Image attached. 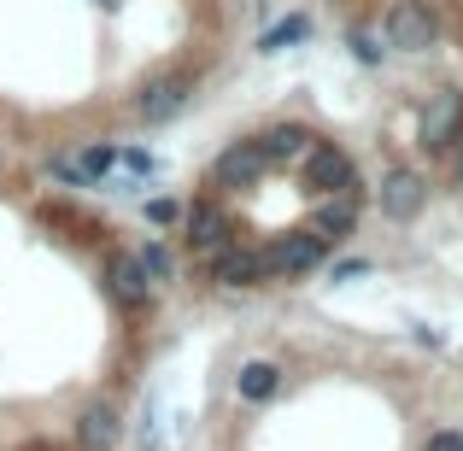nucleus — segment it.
<instances>
[{
	"instance_id": "f257e3e1",
	"label": "nucleus",
	"mask_w": 463,
	"mask_h": 451,
	"mask_svg": "<svg viewBox=\"0 0 463 451\" xmlns=\"http://www.w3.org/2000/svg\"><path fill=\"white\" fill-rule=\"evenodd\" d=\"M382 30H387V47H399V53H429L440 23H434V12L422 6V0H393Z\"/></svg>"
},
{
	"instance_id": "f03ea898",
	"label": "nucleus",
	"mask_w": 463,
	"mask_h": 451,
	"mask_svg": "<svg viewBox=\"0 0 463 451\" xmlns=\"http://www.w3.org/2000/svg\"><path fill=\"white\" fill-rule=\"evenodd\" d=\"M299 176H306L311 193H358V170H352V158L340 147H328V141H317V147L306 153V164H299Z\"/></svg>"
},
{
	"instance_id": "7ed1b4c3",
	"label": "nucleus",
	"mask_w": 463,
	"mask_h": 451,
	"mask_svg": "<svg viewBox=\"0 0 463 451\" xmlns=\"http://www.w3.org/2000/svg\"><path fill=\"white\" fill-rule=\"evenodd\" d=\"M323 258H328V240L311 235V229H294V235H282V240L264 247V270H270V276H306Z\"/></svg>"
},
{
	"instance_id": "20e7f679",
	"label": "nucleus",
	"mask_w": 463,
	"mask_h": 451,
	"mask_svg": "<svg viewBox=\"0 0 463 451\" xmlns=\"http://www.w3.org/2000/svg\"><path fill=\"white\" fill-rule=\"evenodd\" d=\"M212 282H217V287H259V282H270V270H264V252H259V247H241V240L217 247V252H212Z\"/></svg>"
},
{
	"instance_id": "39448f33",
	"label": "nucleus",
	"mask_w": 463,
	"mask_h": 451,
	"mask_svg": "<svg viewBox=\"0 0 463 451\" xmlns=\"http://www.w3.org/2000/svg\"><path fill=\"white\" fill-rule=\"evenodd\" d=\"M182 229H188V247L194 252H217L235 240V223H229V211L217 200H194L188 211H182Z\"/></svg>"
},
{
	"instance_id": "423d86ee",
	"label": "nucleus",
	"mask_w": 463,
	"mask_h": 451,
	"mask_svg": "<svg viewBox=\"0 0 463 451\" xmlns=\"http://www.w3.org/2000/svg\"><path fill=\"white\" fill-rule=\"evenodd\" d=\"M452 141H463V94L446 89L429 100V112H422V147L429 153H446Z\"/></svg>"
},
{
	"instance_id": "0eeeda50",
	"label": "nucleus",
	"mask_w": 463,
	"mask_h": 451,
	"mask_svg": "<svg viewBox=\"0 0 463 451\" xmlns=\"http://www.w3.org/2000/svg\"><path fill=\"white\" fill-rule=\"evenodd\" d=\"M270 170V158H264L259 141H235V147H223L217 153V164H212V182L217 188H252V182Z\"/></svg>"
},
{
	"instance_id": "6e6552de",
	"label": "nucleus",
	"mask_w": 463,
	"mask_h": 451,
	"mask_svg": "<svg viewBox=\"0 0 463 451\" xmlns=\"http://www.w3.org/2000/svg\"><path fill=\"white\" fill-rule=\"evenodd\" d=\"M422 200H429V188H422L417 170L399 164V170H387V176H382V211L393 217V223H411V217L422 211Z\"/></svg>"
},
{
	"instance_id": "1a4fd4ad",
	"label": "nucleus",
	"mask_w": 463,
	"mask_h": 451,
	"mask_svg": "<svg viewBox=\"0 0 463 451\" xmlns=\"http://www.w3.org/2000/svg\"><path fill=\"white\" fill-rule=\"evenodd\" d=\"M106 282H112V294L124 299L129 311H141V305L153 299V276L141 270L136 252H112V258H106Z\"/></svg>"
},
{
	"instance_id": "9d476101",
	"label": "nucleus",
	"mask_w": 463,
	"mask_h": 451,
	"mask_svg": "<svg viewBox=\"0 0 463 451\" xmlns=\"http://www.w3.org/2000/svg\"><path fill=\"white\" fill-rule=\"evenodd\" d=\"M182 106H188V77H158V82L141 89L136 112H141V124H170Z\"/></svg>"
},
{
	"instance_id": "9b49d317",
	"label": "nucleus",
	"mask_w": 463,
	"mask_h": 451,
	"mask_svg": "<svg viewBox=\"0 0 463 451\" xmlns=\"http://www.w3.org/2000/svg\"><path fill=\"white\" fill-rule=\"evenodd\" d=\"M352 229H358V193H328V200L311 211V235H323L328 247L346 240Z\"/></svg>"
},
{
	"instance_id": "f8f14e48",
	"label": "nucleus",
	"mask_w": 463,
	"mask_h": 451,
	"mask_svg": "<svg viewBox=\"0 0 463 451\" xmlns=\"http://www.w3.org/2000/svg\"><path fill=\"white\" fill-rule=\"evenodd\" d=\"M259 147H264L270 164H306V153L317 147V136H311L306 124H276V129H264V136H259Z\"/></svg>"
},
{
	"instance_id": "ddd939ff",
	"label": "nucleus",
	"mask_w": 463,
	"mask_h": 451,
	"mask_svg": "<svg viewBox=\"0 0 463 451\" xmlns=\"http://www.w3.org/2000/svg\"><path fill=\"white\" fill-rule=\"evenodd\" d=\"M118 434H124V422H118L112 405H89V410L77 417V440H82V451H112Z\"/></svg>"
},
{
	"instance_id": "4468645a",
	"label": "nucleus",
	"mask_w": 463,
	"mask_h": 451,
	"mask_svg": "<svg viewBox=\"0 0 463 451\" xmlns=\"http://www.w3.org/2000/svg\"><path fill=\"white\" fill-rule=\"evenodd\" d=\"M276 387H282V370H276L270 358H252V363H241V375H235V393L247 399V405H264V399H276Z\"/></svg>"
},
{
	"instance_id": "2eb2a0df",
	"label": "nucleus",
	"mask_w": 463,
	"mask_h": 451,
	"mask_svg": "<svg viewBox=\"0 0 463 451\" xmlns=\"http://www.w3.org/2000/svg\"><path fill=\"white\" fill-rule=\"evenodd\" d=\"M306 35H311V18H306V12H294V18H282V23H276V30H264L259 53H282V47L306 42Z\"/></svg>"
},
{
	"instance_id": "dca6fc26",
	"label": "nucleus",
	"mask_w": 463,
	"mask_h": 451,
	"mask_svg": "<svg viewBox=\"0 0 463 451\" xmlns=\"http://www.w3.org/2000/svg\"><path fill=\"white\" fill-rule=\"evenodd\" d=\"M112 164H118V153H112V147H82V158H77V170L89 176V188H94L100 176H112Z\"/></svg>"
},
{
	"instance_id": "f3484780",
	"label": "nucleus",
	"mask_w": 463,
	"mask_h": 451,
	"mask_svg": "<svg viewBox=\"0 0 463 451\" xmlns=\"http://www.w3.org/2000/svg\"><path fill=\"white\" fill-rule=\"evenodd\" d=\"M136 258H141V270H147V276H153V282H165V276H170V252H165V247H158V240H147V247H141V252H136Z\"/></svg>"
},
{
	"instance_id": "a211bd4d",
	"label": "nucleus",
	"mask_w": 463,
	"mask_h": 451,
	"mask_svg": "<svg viewBox=\"0 0 463 451\" xmlns=\"http://www.w3.org/2000/svg\"><path fill=\"white\" fill-rule=\"evenodd\" d=\"M118 164H124L129 176H153V170H158V158H153V153H141V147H129V153H118Z\"/></svg>"
},
{
	"instance_id": "6ab92c4d",
	"label": "nucleus",
	"mask_w": 463,
	"mask_h": 451,
	"mask_svg": "<svg viewBox=\"0 0 463 451\" xmlns=\"http://www.w3.org/2000/svg\"><path fill=\"white\" fill-rule=\"evenodd\" d=\"M147 223H158V229L182 223V205H176V200H147Z\"/></svg>"
},
{
	"instance_id": "aec40b11",
	"label": "nucleus",
	"mask_w": 463,
	"mask_h": 451,
	"mask_svg": "<svg viewBox=\"0 0 463 451\" xmlns=\"http://www.w3.org/2000/svg\"><path fill=\"white\" fill-rule=\"evenodd\" d=\"M346 47H352V53H358V59H364V65H382V47H375V35H364V30H352V35H346Z\"/></svg>"
},
{
	"instance_id": "412c9836",
	"label": "nucleus",
	"mask_w": 463,
	"mask_h": 451,
	"mask_svg": "<svg viewBox=\"0 0 463 451\" xmlns=\"http://www.w3.org/2000/svg\"><path fill=\"white\" fill-rule=\"evenodd\" d=\"M422 451H463V428H440V434H429V446Z\"/></svg>"
},
{
	"instance_id": "4be33fe9",
	"label": "nucleus",
	"mask_w": 463,
	"mask_h": 451,
	"mask_svg": "<svg viewBox=\"0 0 463 451\" xmlns=\"http://www.w3.org/2000/svg\"><path fill=\"white\" fill-rule=\"evenodd\" d=\"M364 270H370V264H364V258H346V264H335V282H358Z\"/></svg>"
},
{
	"instance_id": "5701e85b",
	"label": "nucleus",
	"mask_w": 463,
	"mask_h": 451,
	"mask_svg": "<svg viewBox=\"0 0 463 451\" xmlns=\"http://www.w3.org/2000/svg\"><path fill=\"white\" fill-rule=\"evenodd\" d=\"M458 188H463V153H458Z\"/></svg>"
}]
</instances>
